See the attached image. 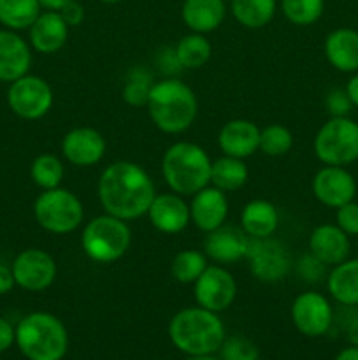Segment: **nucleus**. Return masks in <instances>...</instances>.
I'll use <instances>...</instances> for the list:
<instances>
[{
    "instance_id": "obj_36",
    "label": "nucleus",
    "mask_w": 358,
    "mask_h": 360,
    "mask_svg": "<svg viewBox=\"0 0 358 360\" xmlns=\"http://www.w3.org/2000/svg\"><path fill=\"white\" fill-rule=\"evenodd\" d=\"M221 360H258V348L244 336L225 338L220 348Z\"/></svg>"
},
{
    "instance_id": "obj_11",
    "label": "nucleus",
    "mask_w": 358,
    "mask_h": 360,
    "mask_svg": "<svg viewBox=\"0 0 358 360\" xmlns=\"http://www.w3.org/2000/svg\"><path fill=\"white\" fill-rule=\"evenodd\" d=\"M193 295L197 306L221 313L234 304L237 297V281L234 274L225 269L221 264L207 266L199 280L193 283Z\"/></svg>"
},
{
    "instance_id": "obj_4",
    "label": "nucleus",
    "mask_w": 358,
    "mask_h": 360,
    "mask_svg": "<svg viewBox=\"0 0 358 360\" xmlns=\"http://www.w3.org/2000/svg\"><path fill=\"white\" fill-rule=\"evenodd\" d=\"M211 164L207 151L190 141L171 144L161 157V176L171 192L192 197L211 185Z\"/></svg>"
},
{
    "instance_id": "obj_24",
    "label": "nucleus",
    "mask_w": 358,
    "mask_h": 360,
    "mask_svg": "<svg viewBox=\"0 0 358 360\" xmlns=\"http://www.w3.org/2000/svg\"><path fill=\"white\" fill-rule=\"evenodd\" d=\"M325 56L333 69L340 72L358 70V32L337 28L325 39Z\"/></svg>"
},
{
    "instance_id": "obj_20",
    "label": "nucleus",
    "mask_w": 358,
    "mask_h": 360,
    "mask_svg": "<svg viewBox=\"0 0 358 360\" xmlns=\"http://www.w3.org/2000/svg\"><path fill=\"white\" fill-rule=\"evenodd\" d=\"M30 65V44L14 30H0V81L13 83L27 76Z\"/></svg>"
},
{
    "instance_id": "obj_13",
    "label": "nucleus",
    "mask_w": 358,
    "mask_h": 360,
    "mask_svg": "<svg viewBox=\"0 0 358 360\" xmlns=\"http://www.w3.org/2000/svg\"><path fill=\"white\" fill-rule=\"evenodd\" d=\"M291 322L304 336H323L333 323L332 304L319 292H304L291 304Z\"/></svg>"
},
{
    "instance_id": "obj_39",
    "label": "nucleus",
    "mask_w": 358,
    "mask_h": 360,
    "mask_svg": "<svg viewBox=\"0 0 358 360\" xmlns=\"http://www.w3.org/2000/svg\"><path fill=\"white\" fill-rule=\"evenodd\" d=\"M325 105H326V111H329V115L332 116V118L347 116V115H350L351 108H353V104H351V101H350V97H347L346 90H332V91H330V94L326 95Z\"/></svg>"
},
{
    "instance_id": "obj_42",
    "label": "nucleus",
    "mask_w": 358,
    "mask_h": 360,
    "mask_svg": "<svg viewBox=\"0 0 358 360\" xmlns=\"http://www.w3.org/2000/svg\"><path fill=\"white\" fill-rule=\"evenodd\" d=\"M14 285H16V281H14L13 269L4 266V264H0V295L9 294L14 288Z\"/></svg>"
},
{
    "instance_id": "obj_30",
    "label": "nucleus",
    "mask_w": 358,
    "mask_h": 360,
    "mask_svg": "<svg viewBox=\"0 0 358 360\" xmlns=\"http://www.w3.org/2000/svg\"><path fill=\"white\" fill-rule=\"evenodd\" d=\"M39 0H0V23L7 30H25L41 14Z\"/></svg>"
},
{
    "instance_id": "obj_5",
    "label": "nucleus",
    "mask_w": 358,
    "mask_h": 360,
    "mask_svg": "<svg viewBox=\"0 0 358 360\" xmlns=\"http://www.w3.org/2000/svg\"><path fill=\"white\" fill-rule=\"evenodd\" d=\"M16 345L28 360H62L69 350V334L55 315L35 311L18 323Z\"/></svg>"
},
{
    "instance_id": "obj_21",
    "label": "nucleus",
    "mask_w": 358,
    "mask_h": 360,
    "mask_svg": "<svg viewBox=\"0 0 358 360\" xmlns=\"http://www.w3.org/2000/svg\"><path fill=\"white\" fill-rule=\"evenodd\" d=\"M69 28L58 11H44L28 28L30 46L41 55L58 53L67 44Z\"/></svg>"
},
{
    "instance_id": "obj_31",
    "label": "nucleus",
    "mask_w": 358,
    "mask_h": 360,
    "mask_svg": "<svg viewBox=\"0 0 358 360\" xmlns=\"http://www.w3.org/2000/svg\"><path fill=\"white\" fill-rule=\"evenodd\" d=\"M65 176L63 162L53 153H42L30 165V178L41 190H53L62 185Z\"/></svg>"
},
{
    "instance_id": "obj_34",
    "label": "nucleus",
    "mask_w": 358,
    "mask_h": 360,
    "mask_svg": "<svg viewBox=\"0 0 358 360\" xmlns=\"http://www.w3.org/2000/svg\"><path fill=\"white\" fill-rule=\"evenodd\" d=\"M325 0H281V11L291 25L309 27L321 18Z\"/></svg>"
},
{
    "instance_id": "obj_27",
    "label": "nucleus",
    "mask_w": 358,
    "mask_h": 360,
    "mask_svg": "<svg viewBox=\"0 0 358 360\" xmlns=\"http://www.w3.org/2000/svg\"><path fill=\"white\" fill-rule=\"evenodd\" d=\"M249 178L248 165L242 158L223 157L216 158L211 164V185L220 188L221 192H235L242 188Z\"/></svg>"
},
{
    "instance_id": "obj_47",
    "label": "nucleus",
    "mask_w": 358,
    "mask_h": 360,
    "mask_svg": "<svg viewBox=\"0 0 358 360\" xmlns=\"http://www.w3.org/2000/svg\"><path fill=\"white\" fill-rule=\"evenodd\" d=\"M188 360H218V359L211 357V355H199V357H190Z\"/></svg>"
},
{
    "instance_id": "obj_33",
    "label": "nucleus",
    "mask_w": 358,
    "mask_h": 360,
    "mask_svg": "<svg viewBox=\"0 0 358 360\" xmlns=\"http://www.w3.org/2000/svg\"><path fill=\"white\" fill-rule=\"evenodd\" d=\"M153 83V74L146 67H133L123 84V101L132 108H146Z\"/></svg>"
},
{
    "instance_id": "obj_16",
    "label": "nucleus",
    "mask_w": 358,
    "mask_h": 360,
    "mask_svg": "<svg viewBox=\"0 0 358 360\" xmlns=\"http://www.w3.org/2000/svg\"><path fill=\"white\" fill-rule=\"evenodd\" d=\"M228 217L227 193L213 185L204 186L192 195L190 218L192 224L202 232H213L225 224Z\"/></svg>"
},
{
    "instance_id": "obj_29",
    "label": "nucleus",
    "mask_w": 358,
    "mask_h": 360,
    "mask_svg": "<svg viewBox=\"0 0 358 360\" xmlns=\"http://www.w3.org/2000/svg\"><path fill=\"white\" fill-rule=\"evenodd\" d=\"M174 53L179 65H181L183 69L197 70L202 69V67L211 60L213 46H211L209 39L204 34L192 32V34L179 39V42L174 48Z\"/></svg>"
},
{
    "instance_id": "obj_26",
    "label": "nucleus",
    "mask_w": 358,
    "mask_h": 360,
    "mask_svg": "<svg viewBox=\"0 0 358 360\" xmlns=\"http://www.w3.org/2000/svg\"><path fill=\"white\" fill-rule=\"evenodd\" d=\"M330 295L343 306H358V259L344 260L326 274Z\"/></svg>"
},
{
    "instance_id": "obj_15",
    "label": "nucleus",
    "mask_w": 358,
    "mask_h": 360,
    "mask_svg": "<svg viewBox=\"0 0 358 360\" xmlns=\"http://www.w3.org/2000/svg\"><path fill=\"white\" fill-rule=\"evenodd\" d=\"M63 158L76 167H91L104 158L107 143L98 130L77 127L63 136L60 144Z\"/></svg>"
},
{
    "instance_id": "obj_8",
    "label": "nucleus",
    "mask_w": 358,
    "mask_h": 360,
    "mask_svg": "<svg viewBox=\"0 0 358 360\" xmlns=\"http://www.w3.org/2000/svg\"><path fill=\"white\" fill-rule=\"evenodd\" d=\"M312 150L325 165L343 167L358 160V123L347 116L330 118L316 132Z\"/></svg>"
},
{
    "instance_id": "obj_10",
    "label": "nucleus",
    "mask_w": 358,
    "mask_h": 360,
    "mask_svg": "<svg viewBox=\"0 0 358 360\" xmlns=\"http://www.w3.org/2000/svg\"><path fill=\"white\" fill-rule=\"evenodd\" d=\"M246 260H248V267L253 276L263 283L283 281L293 266V260H291L286 246L279 239L274 238H249Z\"/></svg>"
},
{
    "instance_id": "obj_45",
    "label": "nucleus",
    "mask_w": 358,
    "mask_h": 360,
    "mask_svg": "<svg viewBox=\"0 0 358 360\" xmlns=\"http://www.w3.org/2000/svg\"><path fill=\"white\" fill-rule=\"evenodd\" d=\"M69 2H72V0H39L41 7H44V9L48 11H60Z\"/></svg>"
},
{
    "instance_id": "obj_9",
    "label": "nucleus",
    "mask_w": 358,
    "mask_h": 360,
    "mask_svg": "<svg viewBox=\"0 0 358 360\" xmlns=\"http://www.w3.org/2000/svg\"><path fill=\"white\" fill-rule=\"evenodd\" d=\"M55 95L44 77L27 76L13 81L7 90V104L11 111L23 120H41L51 111Z\"/></svg>"
},
{
    "instance_id": "obj_7",
    "label": "nucleus",
    "mask_w": 358,
    "mask_h": 360,
    "mask_svg": "<svg viewBox=\"0 0 358 360\" xmlns=\"http://www.w3.org/2000/svg\"><path fill=\"white\" fill-rule=\"evenodd\" d=\"M34 217L39 227L51 234L63 236L77 231L84 220V207L79 197L70 190H42L34 202Z\"/></svg>"
},
{
    "instance_id": "obj_32",
    "label": "nucleus",
    "mask_w": 358,
    "mask_h": 360,
    "mask_svg": "<svg viewBox=\"0 0 358 360\" xmlns=\"http://www.w3.org/2000/svg\"><path fill=\"white\" fill-rule=\"evenodd\" d=\"M207 255L199 250H183L175 253L171 264V273L175 281L183 285H193L199 280L200 274L206 271Z\"/></svg>"
},
{
    "instance_id": "obj_3",
    "label": "nucleus",
    "mask_w": 358,
    "mask_h": 360,
    "mask_svg": "<svg viewBox=\"0 0 358 360\" xmlns=\"http://www.w3.org/2000/svg\"><path fill=\"white\" fill-rule=\"evenodd\" d=\"M168 336L179 352L192 357L213 355L225 341V326L218 313L200 306L185 308L172 316Z\"/></svg>"
},
{
    "instance_id": "obj_25",
    "label": "nucleus",
    "mask_w": 358,
    "mask_h": 360,
    "mask_svg": "<svg viewBox=\"0 0 358 360\" xmlns=\"http://www.w3.org/2000/svg\"><path fill=\"white\" fill-rule=\"evenodd\" d=\"M227 16V6L223 0H185L181 7V18L186 27L197 34L214 32Z\"/></svg>"
},
{
    "instance_id": "obj_6",
    "label": "nucleus",
    "mask_w": 358,
    "mask_h": 360,
    "mask_svg": "<svg viewBox=\"0 0 358 360\" xmlns=\"http://www.w3.org/2000/svg\"><path fill=\"white\" fill-rule=\"evenodd\" d=\"M132 231L125 220L100 214L84 225L81 232V248L84 255L97 264H112L121 259L130 248Z\"/></svg>"
},
{
    "instance_id": "obj_48",
    "label": "nucleus",
    "mask_w": 358,
    "mask_h": 360,
    "mask_svg": "<svg viewBox=\"0 0 358 360\" xmlns=\"http://www.w3.org/2000/svg\"><path fill=\"white\" fill-rule=\"evenodd\" d=\"M102 4H109V6H112V4H119L121 0H100Z\"/></svg>"
},
{
    "instance_id": "obj_37",
    "label": "nucleus",
    "mask_w": 358,
    "mask_h": 360,
    "mask_svg": "<svg viewBox=\"0 0 358 360\" xmlns=\"http://www.w3.org/2000/svg\"><path fill=\"white\" fill-rule=\"evenodd\" d=\"M295 271L307 283H318L323 278H326V266L321 260L316 259L312 253L300 257V260L295 264Z\"/></svg>"
},
{
    "instance_id": "obj_35",
    "label": "nucleus",
    "mask_w": 358,
    "mask_h": 360,
    "mask_svg": "<svg viewBox=\"0 0 358 360\" xmlns=\"http://www.w3.org/2000/svg\"><path fill=\"white\" fill-rule=\"evenodd\" d=\"M293 146V134L281 123H270L260 129V150L267 157H283Z\"/></svg>"
},
{
    "instance_id": "obj_28",
    "label": "nucleus",
    "mask_w": 358,
    "mask_h": 360,
    "mask_svg": "<svg viewBox=\"0 0 358 360\" xmlns=\"http://www.w3.org/2000/svg\"><path fill=\"white\" fill-rule=\"evenodd\" d=\"M277 0H232L230 11L235 21L249 30H258L272 21Z\"/></svg>"
},
{
    "instance_id": "obj_17",
    "label": "nucleus",
    "mask_w": 358,
    "mask_h": 360,
    "mask_svg": "<svg viewBox=\"0 0 358 360\" xmlns=\"http://www.w3.org/2000/svg\"><path fill=\"white\" fill-rule=\"evenodd\" d=\"M146 214L151 225L161 234H179L192 224L190 204L174 192L154 195Z\"/></svg>"
},
{
    "instance_id": "obj_46",
    "label": "nucleus",
    "mask_w": 358,
    "mask_h": 360,
    "mask_svg": "<svg viewBox=\"0 0 358 360\" xmlns=\"http://www.w3.org/2000/svg\"><path fill=\"white\" fill-rule=\"evenodd\" d=\"M336 360H358V347H353V345H351L350 348L340 352Z\"/></svg>"
},
{
    "instance_id": "obj_23",
    "label": "nucleus",
    "mask_w": 358,
    "mask_h": 360,
    "mask_svg": "<svg viewBox=\"0 0 358 360\" xmlns=\"http://www.w3.org/2000/svg\"><path fill=\"white\" fill-rule=\"evenodd\" d=\"M279 227V213L270 200L253 199L242 207L241 229L251 239L272 238Z\"/></svg>"
},
{
    "instance_id": "obj_14",
    "label": "nucleus",
    "mask_w": 358,
    "mask_h": 360,
    "mask_svg": "<svg viewBox=\"0 0 358 360\" xmlns=\"http://www.w3.org/2000/svg\"><path fill=\"white\" fill-rule=\"evenodd\" d=\"M312 195L326 207L344 206L357 195V181L344 167L325 165L312 178Z\"/></svg>"
},
{
    "instance_id": "obj_38",
    "label": "nucleus",
    "mask_w": 358,
    "mask_h": 360,
    "mask_svg": "<svg viewBox=\"0 0 358 360\" xmlns=\"http://www.w3.org/2000/svg\"><path fill=\"white\" fill-rule=\"evenodd\" d=\"M337 227L347 236H358V204L357 202H347L344 206L337 207Z\"/></svg>"
},
{
    "instance_id": "obj_19",
    "label": "nucleus",
    "mask_w": 358,
    "mask_h": 360,
    "mask_svg": "<svg viewBox=\"0 0 358 360\" xmlns=\"http://www.w3.org/2000/svg\"><path fill=\"white\" fill-rule=\"evenodd\" d=\"M249 246V236L242 229L221 225L216 231L207 232L204 241V253L207 259L218 264H234L246 259Z\"/></svg>"
},
{
    "instance_id": "obj_1",
    "label": "nucleus",
    "mask_w": 358,
    "mask_h": 360,
    "mask_svg": "<svg viewBox=\"0 0 358 360\" xmlns=\"http://www.w3.org/2000/svg\"><path fill=\"white\" fill-rule=\"evenodd\" d=\"M97 193L105 213L125 221L144 217L157 195L150 174L128 160L112 162L102 171Z\"/></svg>"
},
{
    "instance_id": "obj_22",
    "label": "nucleus",
    "mask_w": 358,
    "mask_h": 360,
    "mask_svg": "<svg viewBox=\"0 0 358 360\" xmlns=\"http://www.w3.org/2000/svg\"><path fill=\"white\" fill-rule=\"evenodd\" d=\"M351 252L350 238L337 225H318L309 236V253L321 260L325 266H337L347 260Z\"/></svg>"
},
{
    "instance_id": "obj_41",
    "label": "nucleus",
    "mask_w": 358,
    "mask_h": 360,
    "mask_svg": "<svg viewBox=\"0 0 358 360\" xmlns=\"http://www.w3.org/2000/svg\"><path fill=\"white\" fill-rule=\"evenodd\" d=\"M13 343H16V329L0 316V354L9 350Z\"/></svg>"
},
{
    "instance_id": "obj_43",
    "label": "nucleus",
    "mask_w": 358,
    "mask_h": 360,
    "mask_svg": "<svg viewBox=\"0 0 358 360\" xmlns=\"http://www.w3.org/2000/svg\"><path fill=\"white\" fill-rule=\"evenodd\" d=\"M346 336H347V341H350L353 347H358V315L353 316V319L347 322Z\"/></svg>"
},
{
    "instance_id": "obj_40",
    "label": "nucleus",
    "mask_w": 358,
    "mask_h": 360,
    "mask_svg": "<svg viewBox=\"0 0 358 360\" xmlns=\"http://www.w3.org/2000/svg\"><path fill=\"white\" fill-rule=\"evenodd\" d=\"M58 13L62 14V18L65 20V23L69 25V27H77V25L83 23L84 20V7L81 6L77 0L69 2L65 7H62Z\"/></svg>"
},
{
    "instance_id": "obj_18",
    "label": "nucleus",
    "mask_w": 358,
    "mask_h": 360,
    "mask_svg": "<svg viewBox=\"0 0 358 360\" xmlns=\"http://www.w3.org/2000/svg\"><path fill=\"white\" fill-rule=\"evenodd\" d=\"M221 153L234 158H248L260 150V129L256 123L235 118L225 123L218 132Z\"/></svg>"
},
{
    "instance_id": "obj_44",
    "label": "nucleus",
    "mask_w": 358,
    "mask_h": 360,
    "mask_svg": "<svg viewBox=\"0 0 358 360\" xmlns=\"http://www.w3.org/2000/svg\"><path fill=\"white\" fill-rule=\"evenodd\" d=\"M346 94H347V97H350L351 104L357 105L358 108V74H354V76L347 81Z\"/></svg>"
},
{
    "instance_id": "obj_12",
    "label": "nucleus",
    "mask_w": 358,
    "mask_h": 360,
    "mask_svg": "<svg viewBox=\"0 0 358 360\" xmlns=\"http://www.w3.org/2000/svg\"><path fill=\"white\" fill-rule=\"evenodd\" d=\"M11 269L18 287L28 292L46 290L56 280L55 259L41 248L23 250L14 259Z\"/></svg>"
},
{
    "instance_id": "obj_2",
    "label": "nucleus",
    "mask_w": 358,
    "mask_h": 360,
    "mask_svg": "<svg viewBox=\"0 0 358 360\" xmlns=\"http://www.w3.org/2000/svg\"><path fill=\"white\" fill-rule=\"evenodd\" d=\"M147 115L164 134L178 136L195 123L199 101L192 88L178 77H165L153 83L147 97Z\"/></svg>"
}]
</instances>
